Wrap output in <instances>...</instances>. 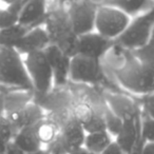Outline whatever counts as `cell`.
I'll use <instances>...</instances> for the list:
<instances>
[{
	"instance_id": "obj_36",
	"label": "cell",
	"mask_w": 154,
	"mask_h": 154,
	"mask_svg": "<svg viewBox=\"0 0 154 154\" xmlns=\"http://www.w3.org/2000/svg\"><path fill=\"white\" fill-rule=\"evenodd\" d=\"M1 2H3L5 5H13V3L17 2V1H19V0H0Z\"/></svg>"
},
{
	"instance_id": "obj_39",
	"label": "cell",
	"mask_w": 154,
	"mask_h": 154,
	"mask_svg": "<svg viewBox=\"0 0 154 154\" xmlns=\"http://www.w3.org/2000/svg\"><path fill=\"white\" fill-rule=\"evenodd\" d=\"M98 154H103V153H98Z\"/></svg>"
},
{
	"instance_id": "obj_9",
	"label": "cell",
	"mask_w": 154,
	"mask_h": 154,
	"mask_svg": "<svg viewBox=\"0 0 154 154\" xmlns=\"http://www.w3.org/2000/svg\"><path fill=\"white\" fill-rule=\"evenodd\" d=\"M115 45V41L103 37L96 31L80 35L78 38V54L103 60L110 50Z\"/></svg>"
},
{
	"instance_id": "obj_15",
	"label": "cell",
	"mask_w": 154,
	"mask_h": 154,
	"mask_svg": "<svg viewBox=\"0 0 154 154\" xmlns=\"http://www.w3.org/2000/svg\"><path fill=\"white\" fill-rule=\"evenodd\" d=\"M51 45V40L43 26H34L26 32L21 38L15 49L22 56L37 51H43L48 45Z\"/></svg>"
},
{
	"instance_id": "obj_21",
	"label": "cell",
	"mask_w": 154,
	"mask_h": 154,
	"mask_svg": "<svg viewBox=\"0 0 154 154\" xmlns=\"http://www.w3.org/2000/svg\"><path fill=\"white\" fill-rule=\"evenodd\" d=\"M30 28L17 23L0 30V48H16Z\"/></svg>"
},
{
	"instance_id": "obj_2",
	"label": "cell",
	"mask_w": 154,
	"mask_h": 154,
	"mask_svg": "<svg viewBox=\"0 0 154 154\" xmlns=\"http://www.w3.org/2000/svg\"><path fill=\"white\" fill-rule=\"evenodd\" d=\"M0 87L12 92H34L23 56L15 48H0Z\"/></svg>"
},
{
	"instance_id": "obj_30",
	"label": "cell",
	"mask_w": 154,
	"mask_h": 154,
	"mask_svg": "<svg viewBox=\"0 0 154 154\" xmlns=\"http://www.w3.org/2000/svg\"><path fill=\"white\" fill-rule=\"evenodd\" d=\"M103 154H128V153L122 149V147L115 140V139H113V141H112L107 147V149L105 150Z\"/></svg>"
},
{
	"instance_id": "obj_11",
	"label": "cell",
	"mask_w": 154,
	"mask_h": 154,
	"mask_svg": "<svg viewBox=\"0 0 154 154\" xmlns=\"http://www.w3.org/2000/svg\"><path fill=\"white\" fill-rule=\"evenodd\" d=\"M105 103L122 120L139 119L141 117V108L136 100L124 94L106 93Z\"/></svg>"
},
{
	"instance_id": "obj_10",
	"label": "cell",
	"mask_w": 154,
	"mask_h": 154,
	"mask_svg": "<svg viewBox=\"0 0 154 154\" xmlns=\"http://www.w3.org/2000/svg\"><path fill=\"white\" fill-rule=\"evenodd\" d=\"M5 114L11 122L12 126L16 130V132L21 129L34 127L37 122L45 118L43 108L33 101H29L22 107L9 111Z\"/></svg>"
},
{
	"instance_id": "obj_17",
	"label": "cell",
	"mask_w": 154,
	"mask_h": 154,
	"mask_svg": "<svg viewBox=\"0 0 154 154\" xmlns=\"http://www.w3.org/2000/svg\"><path fill=\"white\" fill-rule=\"evenodd\" d=\"M122 149L130 154L140 141V118L125 120L120 132L114 137Z\"/></svg>"
},
{
	"instance_id": "obj_25",
	"label": "cell",
	"mask_w": 154,
	"mask_h": 154,
	"mask_svg": "<svg viewBox=\"0 0 154 154\" xmlns=\"http://www.w3.org/2000/svg\"><path fill=\"white\" fill-rule=\"evenodd\" d=\"M103 118H105V124H106V130L110 133L113 137H115L118 133L120 132L124 125V120L117 116L107 105H103Z\"/></svg>"
},
{
	"instance_id": "obj_28",
	"label": "cell",
	"mask_w": 154,
	"mask_h": 154,
	"mask_svg": "<svg viewBox=\"0 0 154 154\" xmlns=\"http://www.w3.org/2000/svg\"><path fill=\"white\" fill-rule=\"evenodd\" d=\"M16 130L12 126L7 114H0V140L10 141L13 140Z\"/></svg>"
},
{
	"instance_id": "obj_13",
	"label": "cell",
	"mask_w": 154,
	"mask_h": 154,
	"mask_svg": "<svg viewBox=\"0 0 154 154\" xmlns=\"http://www.w3.org/2000/svg\"><path fill=\"white\" fill-rule=\"evenodd\" d=\"M73 115L84 127L87 133L98 132L106 130L103 110H98L90 103H82L75 107Z\"/></svg>"
},
{
	"instance_id": "obj_7",
	"label": "cell",
	"mask_w": 154,
	"mask_h": 154,
	"mask_svg": "<svg viewBox=\"0 0 154 154\" xmlns=\"http://www.w3.org/2000/svg\"><path fill=\"white\" fill-rule=\"evenodd\" d=\"M106 77V69L103 60L94 59L77 54L71 58L70 82L75 84L97 85Z\"/></svg>"
},
{
	"instance_id": "obj_12",
	"label": "cell",
	"mask_w": 154,
	"mask_h": 154,
	"mask_svg": "<svg viewBox=\"0 0 154 154\" xmlns=\"http://www.w3.org/2000/svg\"><path fill=\"white\" fill-rule=\"evenodd\" d=\"M43 51L53 70L54 87L64 86L66 82H70L71 58L53 43L48 45Z\"/></svg>"
},
{
	"instance_id": "obj_22",
	"label": "cell",
	"mask_w": 154,
	"mask_h": 154,
	"mask_svg": "<svg viewBox=\"0 0 154 154\" xmlns=\"http://www.w3.org/2000/svg\"><path fill=\"white\" fill-rule=\"evenodd\" d=\"M35 132H36L37 138L39 139L42 147L49 145L58 134H59L60 127L57 126L56 122L53 120L43 118L39 122H37L34 126Z\"/></svg>"
},
{
	"instance_id": "obj_23",
	"label": "cell",
	"mask_w": 154,
	"mask_h": 154,
	"mask_svg": "<svg viewBox=\"0 0 154 154\" xmlns=\"http://www.w3.org/2000/svg\"><path fill=\"white\" fill-rule=\"evenodd\" d=\"M22 9V0L0 9V30L19 23V13Z\"/></svg>"
},
{
	"instance_id": "obj_6",
	"label": "cell",
	"mask_w": 154,
	"mask_h": 154,
	"mask_svg": "<svg viewBox=\"0 0 154 154\" xmlns=\"http://www.w3.org/2000/svg\"><path fill=\"white\" fill-rule=\"evenodd\" d=\"M131 18V16L115 7L98 5L95 19V31L106 38L115 41L128 28Z\"/></svg>"
},
{
	"instance_id": "obj_40",
	"label": "cell",
	"mask_w": 154,
	"mask_h": 154,
	"mask_svg": "<svg viewBox=\"0 0 154 154\" xmlns=\"http://www.w3.org/2000/svg\"><path fill=\"white\" fill-rule=\"evenodd\" d=\"M0 9H1V8H0Z\"/></svg>"
},
{
	"instance_id": "obj_37",
	"label": "cell",
	"mask_w": 154,
	"mask_h": 154,
	"mask_svg": "<svg viewBox=\"0 0 154 154\" xmlns=\"http://www.w3.org/2000/svg\"><path fill=\"white\" fill-rule=\"evenodd\" d=\"M55 1H58V2L61 3V5H69V3L73 2L75 0H55Z\"/></svg>"
},
{
	"instance_id": "obj_29",
	"label": "cell",
	"mask_w": 154,
	"mask_h": 154,
	"mask_svg": "<svg viewBox=\"0 0 154 154\" xmlns=\"http://www.w3.org/2000/svg\"><path fill=\"white\" fill-rule=\"evenodd\" d=\"M139 105H140L141 111L145 112L147 115L154 119V93L151 94L139 96Z\"/></svg>"
},
{
	"instance_id": "obj_8",
	"label": "cell",
	"mask_w": 154,
	"mask_h": 154,
	"mask_svg": "<svg viewBox=\"0 0 154 154\" xmlns=\"http://www.w3.org/2000/svg\"><path fill=\"white\" fill-rule=\"evenodd\" d=\"M98 3L93 0H75L66 5V13L75 34H87L95 31V19Z\"/></svg>"
},
{
	"instance_id": "obj_18",
	"label": "cell",
	"mask_w": 154,
	"mask_h": 154,
	"mask_svg": "<svg viewBox=\"0 0 154 154\" xmlns=\"http://www.w3.org/2000/svg\"><path fill=\"white\" fill-rule=\"evenodd\" d=\"M100 5L115 7L131 17L139 15L154 7L152 0H101Z\"/></svg>"
},
{
	"instance_id": "obj_32",
	"label": "cell",
	"mask_w": 154,
	"mask_h": 154,
	"mask_svg": "<svg viewBox=\"0 0 154 154\" xmlns=\"http://www.w3.org/2000/svg\"><path fill=\"white\" fill-rule=\"evenodd\" d=\"M141 154H154V143H145Z\"/></svg>"
},
{
	"instance_id": "obj_1",
	"label": "cell",
	"mask_w": 154,
	"mask_h": 154,
	"mask_svg": "<svg viewBox=\"0 0 154 154\" xmlns=\"http://www.w3.org/2000/svg\"><path fill=\"white\" fill-rule=\"evenodd\" d=\"M103 62L124 90L138 97L154 93V70L139 61L130 50L115 45Z\"/></svg>"
},
{
	"instance_id": "obj_33",
	"label": "cell",
	"mask_w": 154,
	"mask_h": 154,
	"mask_svg": "<svg viewBox=\"0 0 154 154\" xmlns=\"http://www.w3.org/2000/svg\"><path fill=\"white\" fill-rule=\"evenodd\" d=\"M5 113V95L0 91V114Z\"/></svg>"
},
{
	"instance_id": "obj_24",
	"label": "cell",
	"mask_w": 154,
	"mask_h": 154,
	"mask_svg": "<svg viewBox=\"0 0 154 154\" xmlns=\"http://www.w3.org/2000/svg\"><path fill=\"white\" fill-rule=\"evenodd\" d=\"M131 52L139 61L154 70V29L147 43L143 47L132 50Z\"/></svg>"
},
{
	"instance_id": "obj_4",
	"label": "cell",
	"mask_w": 154,
	"mask_h": 154,
	"mask_svg": "<svg viewBox=\"0 0 154 154\" xmlns=\"http://www.w3.org/2000/svg\"><path fill=\"white\" fill-rule=\"evenodd\" d=\"M154 29V7L131 18L128 28L115 40V45L127 50L143 47L150 39Z\"/></svg>"
},
{
	"instance_id": "obj_31",
	"label": "cell",
	"mask_w": 154,
	"mask_h": 154,
	"mask_svg": "<svg viewBox=\"0 0 154 154\" xmlns=\"http://www.w3.org/2000/svg\"><path fill=\"white\" fill-rule=\"evenodd\" d=\"M2 154H26V153H24L13 140H11L7 143Z\"/></svg>"
},
{
	"instance_id": "obj_3",
	"label": "cell",
	"mask_w": 154,
	"mask_h": 154,
	"mask_svg": "<svg viewBox=\"0 0 154 154\" xmlns=\"http://www.w3.org/2000/svg\"><path fill=\"white\" fill-rule=\"evenodd\" d=\"M43 26L49 35L51 43L57 45L66 56L73 58L78 54L79 36L73 31L66 8L59 7L48 11Z\"/></svg>"
},
{
	"instance_id": "obj_19",
	"label": "cell",
	"mask_w": 154,
	"mask_h": 154,
	"mask_svg": "<svg viewBox=\"0 0 154 154\" xmlns=\"http://www.w3.org/2000/svg\"><path fill=\"white\" fill-rule=\"evenodd\" d=\"M13 141L26 154L33 153L43 148L37 138L34 127H29L17 131L13 137Z\"/></svg>"
},
{
	"instance_id": "obj_35",
	"label": "cell",
	"mask_w": 154,
	"mask_h": 154,
	"mask_svg": "<svg viewBox=\"0 0 154 154\" xmlns=\"http://www.w3.org/2000/svg\"><path fill=\"white\" fill-rule=\"evenodd\" d=\"M30 154H49V152H48V150L43 147V148H41V149L37 150V151L33 152V153H30Z\"/></svg>"
},
{
	"instance_id": "obj_26",
	"label": "cell",
	"mask_w": 154,
	"mask_h": 154,
	"mask_svg": "<svg viewBox=\"0 0 154 154\" xmlns=\"http://www.w3.org/2000/svg\"><path fill=\"white\" fill-rule=\"evenodd\" d=\"M140 137L143 143H154V119L141 111Z\"/></svg>"
},
{
	"instance_id": "obj_38",
	"label": "cell",
	"mask_w": 154,
	"mask_h": 154,
	"mask_svg": "<svg viewBox=\"0 0 154 154\" xmlns=\"http://www.w3.org/2000/svg\"><path fill=\"white\" fill-rule=\"evenodd\" d=\"M0 154H1V149H0Z\"/></svg>"
},
{
	"instance_id": "obj_14",
	"label": "cell",
	"mask_w": 154,
	"mask_h": 154,
	"mask_svg": "<svg viewBox=\"0 0 154 154\" xmlns=\"http://www.w3.org/2000/svg\"><path fill=\"white\" fill-rule=\"evenodd\" d=\"M47 14V0H22L19 23L30 29L43 26Z\"/></svg>"
},
{
	"instance_id": "obj_27",
	"label": "cell",
	"mask_w": 154,
	"mask_h": 154,
	"mask_svg": "<svg viewBox=\"0 0 154 154\" xmlns=\"http://www.w3.org/2000/svg\"><path fill=\"white\" fill-rule=\"evenodd\" d=\"M45 149L48 150L49 154H70L71 149L68 143L64 141L60 133L49 143L45 146Z\"/></svg>"
},
{
	"instance_id": "obj_20",
	"label": "cell",
	"mask_w": 154,
	"mask_h": 154,
	"mask_svg": "<svg viewBox=\"0 0 154 154\" xmlns=\"http://www.w3.org/2000/svg\"><path fill=\"white\" fill-rule=\"evenodd\" d=\"M113 139L114 137L107 130L87 133L84 147L92 154L103 153L108 146L113 141Z\"/></svg>"
},
{
	"instance_id": "obj_16",
	"label": "cell",
	"mask_w": 154,
	"mask_h": 154,
	"mask_svg": "<svg viewBox=\"0 0 154 154\" xmlns=\"http://www.w3.org/2000/svg\"><path fill=\"white\" fill-rule=\"evenodd\" d=\"M60 135L64 139L71 151L76 148L82 147L86 139L87 132L80 122L76 119L74 115L68 117L60 126Z\"/></svg>"
},
{
	"instance_id": "obj_5",
	"label": "cell",
	"mask_w": 154,
	"mask_h": 154,
	"mask_svg": "<svg viewBox=\"0 0 154 154\" xmlns=\"http://www.w3.org/2000/svg\"><path fill=\"white\" fill-rule=\"evenodd\" d=\"M26 72L33 85L34 92L47 95L54 87L53 70L45 51H37L23 56Z\"/></svg>"
},
{
	"instance_id": "obj_34",
	"label": "cell",
	"mask_w": 154,
	"mask_h": 154,
	"mask_svg": "<svg viewBox=\"0 0 154 154\" xmlns=\"http://www.w3.org/2000/svg\"><path fill=\"white\" fill-rule=\"evenodd\" d=\"M70 154H92L89 150H87L86 148L82 146V147H79V148H76V149H73L71 151Z\"/></svg>"
}]
</instances>
